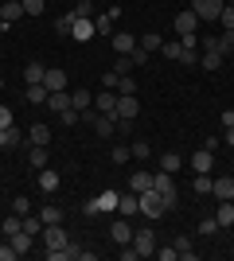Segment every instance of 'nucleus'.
Here are the masks:
<instances>
[{
	"instance_id": "1",
	"label": "nucleus",
	"mask_w": 234,
	"mask_h": 261,
	"mask_svg": "<svg viewBox=\"0 0 234 261\" xmlns=\"http://www.w3.org/2000/svg\"><path fill=\"white\" fill-rule=\"evenodd\" d=\"M223 8H226V0H191V12H195L199 20H207V23H219Z\"/></svg>"
},
{
	"instance_id": "2",
	"label": "nucleus",
	"mask_w": 234,
	"mask_h": 261,
	"mask_svg": "<svg viewBox=\"0 0 234 261\" xmlns=\"http://www.w3.org/2000/svg\"><path fill=\"white\" fill-rule=\"evenodd\" d=\"M164 211H168V207H164V195H160L156 187L141 191V215H145V218H160Z\"/></svg>"
},
{
	"instance_id": "3",
	"label": "nucleus",
	"mask_w": 234,
	"mask_h": 261,
	"mask_svg": "<svg viewBox=\"0 0 234 261\" xmlns=\"http://www.w3.org/2000/svg\"><path fill=\"white\" fill-rule=\"evenodd\" d=\"M137 113H141V101H137V94H117V109H113L110 117H113V121H133Z\"/></svg>"
},
{
	"instance_id": "4",
	"label": "nucleus",
	"mask_w": 234,
	"mask_h": 261,
	"mask_svg": "<svg viewBox=\"0 0 234 261\" xmlns=\"http://www.w3.org/2000/svg\"><path fill=\"white\" fill-rule=\"evenodd\" d=\"M152 187L164 195V207H168V211L176 207V179H172V172H156V175H152Z\"/></svg>"
},
{
	"instance_id": "5",
	"label": "nucleus",
	"mask_w": 234,
	"mask_h": 261,
	"mask_svg": "<svg viewBox=\"0 0 234 261\" xmlns=\"http://www.w3.org/2000/svg\"><path fill=\"white\" fill-rule=\"evenodd\" d=\"M67 242H70V234L59 226V222L43 226V246H47V250H67Z\"/></svg>"
},
{
	"instance_id": "6",
	"label": "nucleus",
	"mask_w": 234,
	"mask_h": 261,
	"mask_svg": "<svg viewBox=\"0 0 234 261\" xmlns=\"http://www.w3.org/2000/svg\"><path fill=\"white\" fill-rule=\"evenodd\" d=\"M133 246H137L141 257H152L156 253V234L152 230H133Z\"/></svg>"
},
{
	"instance_id": "7",
	"label": "nucleus",
	"mask_w": 234,
	"mask_h": 261,
	"mask_svg": "<svg viewBox=\"0 0 234 261\" xmlns=\"http://www.w3.org/2000/svg\"><path fill=\"white\" fill-rule=\"evenodd\" d=\"M211 195L219 199V203H226V199L234 203V175H219V179H211Z\"/></svg>"
},
{
	"instance_id": "8",
	"label": "nucleus",
	"mask_w": 234,
	"mask_h": 261,
	"mask_svg": "<svg viewBox=\"0 0 234 261\" xmlns=\"http://www.w3.org/2000/svg\"><path fill=\"white\" fill-rule=\"evenodd\" d=\"M117 215H141V195H137V191H121V195H117Z\"/></svg>"
},
{
	"instance_id": "9",
	"label": "nucleus",
	"mask_w": 234,
	"mask_h": 261,
	"mask_svg": "<svg viewBox=\"0 0 234 261\" xmlns=\"http://www.w3.org/2000/svg\"><path fill=\"white\" fill-rule=\"evenodd\" d=\"M67 70H63V66H47V74H43V86L51 90V94H55V90H67Z\"/></svg>"
},
{
	"instance_id": "10",
	"label": "nucleus",
	"mask_w": 234,
	"mask_h": 261,
	"mask_svg": "<svg viewBox=\"0 0 234 261\" xmlns=\"http://www.w3.org/2000/svg\"><path fill=\"white\" fill-rule=\"evenodd\" d=\"M110 238L117 242V246H129V242H133V226H129L125 218H113V226H110Z\"/></svg>"
},
{
	"instance_id": "11",
	"label": "nucleus",
	"mask_w": 234,
	"mask_h": 261,
	"mask_svg": "<svg viewBox=\"0 0 234 261\" xmlns=\"http://www.w3.org/2000/svg\"><path fill=\"white\" fill-rule=\"evenodd\" d=\"M199 16H195V12H191V8H184V12H176V32L179 35H188V32H195V28H199Z\"/></svg>"
},
{
	"instance_id": "12",
	"label": "nucleus",
	"mask_w": 234,
	"mask_h": 261,
	"mask_svg": "<svg viewBox=\"0 0 234 261\" xmlns=\"http://www.w3.org/2000/svg\"><path fill=\"white\" fill-rule=\"evenodd\" d=\"M0 20H4V23L23 20V4H20V0H0Z\"/></svg>"
},
{
	"instance_id": "13",
	"label": "nucleus",
	"mask_w": 234,
	"mask_h": 261,
	"mask_svg": "<svg viewBox=\"0 0 234 261\" xmlns=\"http://www.w3.org/2000/svg\"><path fill=\"white\" fill-rule=\"evenodd\" d=\"M94 109H98V113H113V109H117V90H101V94H94Z\"/></svg>"
},
{
	"instance_id": "14",
	"label": "nucleus",
	"mask_w": 234,
	"mask_h": 261,
	"mask_svg": "<svg viewBox=\"0 0 234 261\" xmlns=\"http://www.w3.org/2000/svg\"><path fill=\"white\" fill-rule=\"evenodd\" d=\"M47 160H51L47 144H28V164H32L35 172H39V168H47Z\"/></svg>"
},
{
	"instance_id": "15",
	"label": "nucleus",
	"mask_w": 234,
	"mask_h": 261,
	"mask_svg": "<svg viewBox=\"0 0 234 261\" xmlns=\"http://www.w3.org/2000/svg\"><path fill=\"white\" fill-rule=\"evenodd\" d=\"M113 51H117V55H133V51H137V35L113 32Z\"/></svg>"
},
{
	"instance_id": "16",
	"label": "nucleus",
	"mask_w": 234,
	"mask_h": 261,
	"mask_svg": "<svg viewBox=\"0 0 234 261\" xmlns=\"http://www.w3.org/2000/svg\"><path fill=\"white\" fill-rule=\"evenodd\" d=\"M8 242H12V250H16V253H20V257H23V253L32 250V242H35V234H28V230L20 226V230H16V234H12Z\"/></svg>"
},
{
	"instance_id": "17",
	"label": "nucleus",
	"mask_w": 234,
	"mask_h": 261,
	"mask_svg": "<svg viewBox=\"0 0 234 261\" xmlns=\"http://www.w3.org/2000/svg\"><path fill=\"white\" fill-rule=\"evenodd\" d=\"M98 35V28H94V20H74V28H70V39H94Z\"/></svg>"
},
{
	"instance_id": "18",
	"label": "nucleus",
	"mask_w": 234,
	"mask_h": 261,
	"mask_svg": "<svg viewBox=\"0 0 234 261\" xmlns=\"http://www.w3.org/2000/svg\"><path fill=\"white\" fill-rule=\"evenodd\" d=\"M23 144V133L16 129V125H12V129H0V148H4V152H8V148H20Z\"/></svg>"
},
{
	"instance_id": "19",
	"label": "nucleus",
	"mask_w": 234,
	"mask_h": 261,
	"mask_svg": "<svg viewBox=\"0 0 234 261\" xmlns=\"http://www.w3.org/2000/svg\"><path fill=\"white\" fill-rule=\"evenodd\" d=\"M211 164H215V152L207 148V144H203L199 152L191 156V168H195V172H211Z\"/></svg>"
},
{
	"instance_id": "20",
	"label": "nucleus",
	"mask_w": 234,
	"mask_h": 261,
	"mask_svg": "<svg viewBox=\"0 0 234 261\" xmlns=\"http://www.w3.org/2000/svg\"><path fill=\"white\" fill-rule=\"evenodd\" d=\"M117 16H121V8L98 12V16H94V28H98V32H113V23H117Z\"/></svg>"
},
{
	"instance_id": "21",
	"label": "nucleus",
	"mask_w": 234,
	"mask_h": 261,
	"mask_svg": "<svg viewBox=\"0 0 234 261\" xmlns=\"http://www.w3.org/2000/svg\"><path fill=\"white\" fill-rule=\"evenodd\" d=\"M117 195H121V191H101L98 195V211L101 215H117Z\"/></svg>"
},
{
	"instance_id": "22",
	"label": "nucleus",
	"mask_w": 234,
	"mask_h": 261,
	"mask_svg": "<svg viewBox=\"0 0 234 261\" xmlns=\"http://www.w3.org/2000/svg\"><path fill=\"white\" fill-rule=\"evenodd\" d=\"M148 187H152V172H133L129 175V191L141 195V191H148Z\"/></svg>"
},
{
	"instance_id": "23",
	"label": "nucleus",
	"mask_w": 234,
	"mask_h": 261,
	"mask_svg": "<svg viewBox=\"0 0 234 261\" xmlns=\"http://www.w3.org/2000/svg\"><path fill=\"white\" fill-rule=\"evenodd\" d=\"M28 144H51V125H32L28 129Z\"/></svg>"
},
{
	"instance_id": "24",
	"label": "nucleus",
	"mask_w": 234,
	"mask_h": 261,
	"mask_svg": "<svg viewBox=\"0 0 234 261\" xmlns=\"http://www.w3.org/2000/svg\"><path fill=\"white\" fill-rule=\"evenodd\" d=\"M63 261H94V253L82 250V246H74V242H67V250H63Z\"/></svg>"
},
{
	"instance_id": "25",
	"label": "nucleus",
	"mask_w": 234,
	"mask_h": 261,
	"mask_svg": "<svg viewBox=\"0 0 234 261\" xmlns=\"http://www.w3.org/2000/svg\"><path fill=\"white\" fill-rule=\"evenodd\" d=\"M55 187H59V172H51V168H39V191H47V195H51Z\"/></svg>"
},
{
	"instance_id": "26",
	"label": "nucleus",
	"mask_w": 234,
	"mask_h": 261,
	"mask_svg": "<svg viewBox=\"0 0 234 261\" xmlns=\"http://www.w3.org/2000/svg\"><path fill=\"white\" fill-rule=\"evenodd\" d=\"M47 106L55 109V113H63V109H70V94L67 90H55V94H47Z\"/></svg>"
},
{
	"instance_id": "27",
	"label": "nucleus",
	"mask_w": 234,
	"mask_h": 261,
	"mask_svg": "<svg viewBox=\"0 0 234 261\" xmlns=\"http://www.w3.org/2000/svg\"><path fill=\"white\" fill-rule=\"evenodd\" d=\"M172 246H176V253H179L184 261H195V257H199V253H195V246H191V238H184V234H179Z\"/></svg>"
},
{
	"instance_id": "28",
	"label": "nucleus",
	"mask_w": 234,
	"mask_h": 261,
	"mask_svg": "<svg viewBox=\"0 0 234 261\" xmlns=\"http://www.w3.org/2000/svg\"><path fill=\"white\" fill-rule=\"evenodd\" d=\"M43 74H47V66H43V63H28V66H23V78H28V86L43 82Z\"/></svg>"
},
{
	"instance_id": "29",
	"label": "nucleus",
	"mask_w": 234,
	"mask_h": 261,
	"mask_svg": "<svg viewBox=\"0 0 234 261\" xmlns=\"http://www.w3.org/2000/svg\"><path fill=\"white\" fill-rule=\"evenodd\" d=\"M199 66H203V70H211V74H215V70L223 66V55H219V51H203V55H199Z\"/></svg>"
},
{
	"instance_id": "30",
	"label": "nucleus",
	"mask_w": 234,
	"mask_h": 261,
	"mask_svg": "<svg viewBox=\"0 0 234 261\" xmlns=\"http://www.w3.org/2000/svg\"><path fill=\"white\" fill-rule=\"evenodd\" d=\"M90 106H94V94H86V90H74V94H70V109L82 113V109H90Z\"/></svg>"
},
{
	"instance_id": "31",
	"label": "nucleus",
	"mask_w": 234,
	"mask_h": 261,
	"mask_svg": "<svg viewBox=\"0 0 234 261\" xmlns=\"http://www.w3.org/2000/svg\"><path fill=\"white\" fill-rule=\"evenodd\" d=\"M137 43H141L148 55H152V51H160V47H164V39H160V32H145L141 39H137Z\"/></svg>"
},
{
	"instance_id": "32",
	"label": "nucleus",
	"mask_w": 234,
	"mask_h": 261,
	"mask_svg": "<svg viewBox=\"0 0 234 261\" xmlns=\"http://www.w3.org/2000/svg\"><path fill=\"white\" fill-rule=\"evenodd\" d=\"M215 218H219V226H234V203H230V199H226V203H219Z\"/></svg>"
},
{
	"instance_id": "33",
	"label": "nucleus",
	"mask_w": 234,
	"mask_h": 261,
	"mask_svg": "<svg viewBox=\"0 0 234 261\" xmlns=\"http://www.w3.org/2000/svg\"><path fill=\"white\" fill-rule=\"evenodd\" d=\"M215 51H219V55L226 59V55L234 51V32H223V35H215Z\"/></svg>"
},
{
	"instance_id": "34",
	"label": "nucleus",
	"mask_w": 234,
	"mask_h": 261,
	"mask_svg": "<svg viewBox=\"0 0 234 261\" xmlns=\"http://www.w3.org/2000/svg\"><path fill=\"white\" fill-rule=\"evenodd\" d=\"M70 12H74V20H94V16H98V12H94V0H78Z\"/></svg>"
},
{
	"instance_id": "35",
	"label": "nucleus",
	"mask_w": 234,
	"mask_h": 261,
	"mask_svg": "<svg viewBox=\"0 0 234 261\" xmlns=\"http://www.w3.org/2000/svg\"><path fill=\"white\" fill-rule=\"evenodd\" d=\"M191 191H195V195H211V172H195Z\"/></svg>"
},
{
	"instance_id": "36",
	"label": "nucleus",
	"mask_w": 234,
	"mask_h": 261,
	"mask_svg": "<svg viewBox=\"0 0 234 261\" xmlns=\"http://www.w3.org/2000/svg\"><path fill=\"white\" fill-rule=\"evenodd\" d=\"M47 94H51V90H47L43 82H35V86H28V101H35V106H43V101H47Z\"/></svg>"
},
{
	"instance_id": "37",
	"label": "nucleus",
	"mask_w": 234,
	"mask_h": 261,
	"mask_svg": "<svg viewBox=\"0 0 234 261\" xmlns=\"http://www.w3.org/2000/svg\"><path fill=\"white\" fill-rule=\"evenodd\" d=\"M199 55H203V51H195V47H184L176 63H179V66H199Z\"/></svg>"
},
{
	"instance_id": "38",
	"label": "nucleus",
	"mask_w": 234,
	"mask_h": 261,
	"mask_svg": "<svg viewBox=\"0 0 234 261\" xmlns=\"http://www.w3.org/2000/svg\"><path fill=\"white\" fill-rule=\"evenodd\" d=\"M43 226H47V222H43V218H39V215H23V230H28V234H43Z\"/></svg>"
},
{
	"instance_id": "39",
	"label": "nucleus",
	"mask_w": 234,
	"mask_h": 261,
	"mask_svg": "<svg viewBox=\"0 0 234 261\" xmlns=\"http://www.w3.org/2000/svg\"><path fill=\"white\" fill-rule=\"evenodd\" d=\"M20 226H23V215H20V218H4V222H0V234H4V238H12Z\"/></svg>"
},
{
	"instance_id": "40",
	"label": "nucleus",
	"mask_w": 234,
	"mask_h": 261,
	"mask_svg": "<svg viewBox=\"0 0 234 261\" xmlns=\"http://www.w3.org/2000/svg\"><path fill=\"white\" fill-rule=\"evenodd\" d=\"M110 160H113V164H129V160H133V148H125V144H117V148L110 152Z\"/></svg>"
},
{
	"instance_id": "41",
	"label": "nucleus",
	"mask_w": 234,
	"mask_h": 261,
	"mask_svg": "<svg viewBox=\"0 0 234 261\" xmlns=\"http://www.w3.org/2000/svg\"><path fill=\"white\" fill-rule=\"evenodd\" d=\"M176 168H179V156L176 152H164V156H160V172H172V175H176Z\"/></svg>"
},
{
	"instance_id": "42",
	"label": "nucleus",
	"mask_w": 234,
	"mask_h": 261,
	"mask_svg": "<svg viewBox=\"0 0 234 261\" xmlns=\"http://www.w3.org/2000/svg\"><path fill=\"white\" fill-rule=\"evenodd\" d=\"M23 4V16H43V0H20Z\"/></svg>"
},
{
	"instance_id": "43",
	"label": "nucleus",
	"mask_w": 234,
	"mask_h": 261,
	"mask_svg": "<svg viewBox=\"0 0 234 261\" xmlns=\"http://www.w3.org/2000/svg\"><path fill=\"white\" fill-rule=\"evenodd\" d=\"M219 23H223V32H234V4H226V8H223Z\"/></svg>"
},
{
	"instance_id": "44",
	"label": "nucleus",
	"mask_w": 234,
	"mask_h": 261,
	"mask_svg": "<svg viewBox=\"0 0 234 261\" xmlns=\"http://www.w3.org/2000/svg\"><path fill=\"white\" fill-rule=\"evenodd\" d=\"M219 230H223V226H219V218H203V222H199V234H207V238L219 234Z\"/></svg>"
},
{
	"instance_id": "45",
	"label": "nucleus",
	"mask_w": 234,
	"mask_h": 261,
	"mask_svg": "<svg viewBox=\"0 0 234 261\" xmlns=\"http://www.w3.org/2000/svg\"><path fill=\"white\" fill-rule=\"evenodd\" d=\"M117 94H137V82L129 74H121V78H117Z\"/></svg>"
},
{
	"instance_id": "46",
	"label": "nucleus",
	"mask_w": 234,
	"mask_h": 261,
	"mask_svg": "<svg viewBox=\"0 0 234 261\" xmlns=\"http://www.w3.org/2000/svg\"><path fill=\"white\" fill-rule=\"evenodd\" d=\"M70 28H74V12H67V16L55 23V32H59V35H70Z\"/></svg>"
},
{
	"instance_id": "47",
	"label": "nucleus",
	"mask_w": 234,
	"mask_h": 261,
	"mask_svg": "<svg viewBox=\"0 0 234 261\" xmlns=\"http://www.w3.org/2000/svg\"><path fill=\"white\" fill-rule=\"evenodd\" d=\"M179 51H184V47L172 43V39H164V47H160V55H164V59H179Z\"/></svg>"
},
{
	"instance_id": "48",
	"label": "nucleus",
	"mask_w": 234,
	"mask_h": 261,
	"mask_svg": "<svg viewBox=\"0 0 234 261\" xmlns=\"http://www.w3.org/2000/svg\"><path fill=\"white\" fill-rule=\"evenodd\" d=\"M129 148H133V160H148V141H133Z\"/></svg>"
},
{
	"instance_id": "49",
	"label": "nucleus",
	"mask_w": 234,
	"mask_h": 261,
	"mask_svg": "<svg viewBox=\"0 0 234 261\" xmlns=\"http://www.w3.org/2000/svg\"><path fill=\"white\" fill-rule=\"evenodd\" d=\"M39 218L51 226V222H59V218H63V211H59V207H43V211H39Z\"/></svg>"
},
{
	"instance_id": "50",
	"label": "nucleus",
	"mask_w": 234,
	"mask_h": 261,
	"mask_svg": "<svg viewBox=\"0 0 234 261\" xmlns=\"http://www.w3.org/2000/svg\"><path fill=\"white\" fill-rule=\"evenodd\" d=\"M113 70H117V74H129V70H133V59H129V55H117Z\"/></svg>"
},
{
	"instance_id": "51",
	"label": "nucleus",
	"mask_w": 234,
	"mask_h": 261,
	"mask_svg": "<svg viewBox=\"0 0 234 261\" xmlns=\"http://www.w3.org/2000/svg\"><path fill=\"white\" fill-rule=\"evenodd\" d=\"M59 121H63V125H78V121H82V113H78V109H63V113H59Z\"/></svg>"
},
{
	"instance_id": "52",
	"label": "nucleus",
	"mask_w": 234,
	"mask_h": 261,
	"mask_svg": "<svg viewBox=\"0 0 234 261\" xmlns=\"http://www.w3.org/2000/svg\"><path fill=\"white\" fill-rule=\"evenodd\" d=\"M12 207H16V215H32V203H28V195H16V203H12Z\"/></svg>"
},
{
	"instance_id": "53",
	"label": "nucleus",
	"mask_w": 234,
	"mask_h": 261,
	"mask_svg": "<svg viewBox=\"0 0 234 261\" xmlns=\"http://www.w3.org/2000/svg\"><path fill=\"white\" fill-rule=\"evenodd\" d=\"M20 253L12 250V242H0V261H16Z\"/></svg>"
},
{
	"instance_id": "54",
	"label": "nucleus",
	"mask_w": 234,
	"mask_h": 261,
	"mask_svg": "<svg viewBox=\"0 0 234 261\" xmlns=\"http://www.w3.org/2000/svg\"><path fill=\"white\" fill-rule=\"evenodd\" d=\"M117 78H121L117 70H106V78H101V86H106V90H117Z\"/></svg>"
},
{
	"instance_id": "55",
	"label": "nucleus",
	"mask_w": 234,
	"mask_h": 261,
	"mask_svg": "<svg viewBox=\"0 0 234 261\" xmlns=\"http://www.w3.org/2000/svg\"><path fill=\"white\" fill-rule=\"evenodd\" d=\"M129 59H133V66H141V63H148V51H145V47H141V43H137V51L129 55Z\"/></svg>"
},
{
	"instance_id": "56",
	"label": "nucleus",
	"mask_w": 234,
	"mask_h": 261,
	"mask_svg": "<svg viewBox=\"0 0 234 261\" xmlns=\"http://www.w3.org/2000/svg\"><path fill=\"white\" fill-rule=\"evenodd\" d=\"M0 129H12V109L0 106Z\"/></svg>"
},
{
	"instance_id": "57",
	"label": "nucleus",
	"mask_w": 234,
	"mask_h": 261,
	"mask_svg": "<svg viewBox=\"0 0 234 261\" xmlns=\"http://www.w3.org/2000/svg\"><path fill=\"white\" fill-rule=\"evenodd\" d=\"M156 257H160V261H176L179 253H176V246H168V250H156Z\"/></svg>"
},
{
	"instance_id": "58",
	"label": "nucleus",
	"mask_w": 234,
	"mask_h": 261,
	"mask_svg": "<svg viewBox=\"0 0 234 261\" xmlns=\"http://www.w3.org/2000/svg\"><path fill=\"white\" fill-rule=\"evenodd\" d=\"M82 211H86V215H101V211H98V199H86V203H82Z\"/></svg>"
},
{
	"instance_id": "59",
	"label": "nucleus",
	"mask_w": 234,
	"mask_h": 261,
	"mask_svg": "<svg viewBox=\"0 0 234 261\" xmlns=\"http://www.w3.org/2000/svg\"><path fill=\"white\" fill-rule=\"evenodd\" d=\"M219 121H223V125H234V109H223V113H219Z\"/></svg>"
},
{
	"instance_id": "60",
	"label": "nucleus",
	"mask_w": 234,
	"mask_h": 261,
	"mask_svg": "<svg viewBox=\"0 0 234 261\" xmlns=\"http://www.w3.org/2000/svg\"><path fill=\"white\" fill-rule=\"evenodd\" d=\"M226 144L234 148V125H226Z\"/></svg>"
},
{
	"instance_id": "61",
	"label": "nucleus",
	"mask_w": 234,
	"mask_h": 261,
	"mask_svg": "<svg viewBox=\"0 0 234 261\" xmlns=\"http://www.w3.org/2000/svg\"><path fill=\"white\" fill-rule=\"evenodd\" d=\"M0 90H4V78H0Z\"/></svg>"
},
{
	"instance_id": "62",
	"label": "nucleus",
	"mask_w": 234,
	"mask_h": 261,
	"mask_svg": "<svg viewBox=\"0 0 234 261\" xmlns=\"http://www.w3.org/2000/svg\"><path fill=\"white\" fill-rule=\"evenodd\" d=\"M226 4H234V0H226Z\"/></svg>"
}]
</instances>
